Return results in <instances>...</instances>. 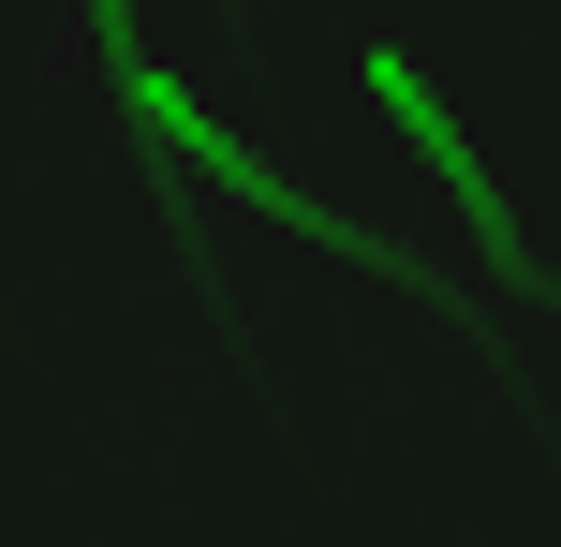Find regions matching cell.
<instances>
[{
  "label": "cell",
  "mask_w": 561,
  "mask_h": 547,
  "mask_svg": "<svg viewBox=\"0 0 561 547\" xmlns=\"http://www.w3.org/2000/svg\"><path fill=\"white\" fill-rule=\"evenodd\" d=\"M134 104H148V118H163V148H178V163H207V178H222V193H252V207H266V223H296V193H280V178H266V163H252V148H237V134H222V118H207V104H193V89H178V75H134Z\"/></svg>",
  "instance_id": "obj_1"
},
{
  "label": "cell",
  "mask_w": 561,
  "mask_h": 547,
  "mask_svg": "<svg viewBox=\"0 0 561 547\" xmlns=\"http://www.w3.org/2000/svg\"><path fill=\"white\" fill-rule=\"evenodd\" d=\"M369 104H385L399 134L428 148V178H444V193H473V223H488V178H473V148H458V118L428 104V75H414V59H369Z\"/></svg>",
  "instance_id": "obj_2"
}]
</instances>
